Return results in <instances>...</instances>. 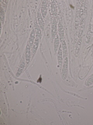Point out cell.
Listing matches in <instances>:
<instances>
[{
	"label": "cell",
	"mask_w": 93,
	"mask_h": 125,
	"mask_svg": "<svg viewBox=\"0 0 93 125\" xmlns=\"http://www.w3.org/2000/svg\"><path fill=\"white\" fill-rule=\"evenodd\" d=\"M1 20H2V23L4 21V11L2 9H1Z\"/></svg>",
	"instance_id": "obj_14"
},
{
	"label": "cell",
	"mask_w": 93,
	"mask_h": 125,
	"mask_svg": "<svg viewBox=\"0 0 93 125\" xmlns=\"http://www.w3.org/2000/svg\"><path fill=\"white\" fill-rule=\"evenodd\" d=\"M58 31H59V37L61 38V42H63L64 40V29H63V26H62V23L61 21L59 22V24H58Z\"/></svg>",
	"instance_id": "obj_4"
},
{
	"label": "cell",
	"mask_w": 93,
	"mask_h": 125,
	"mask_svg": "<svg viewBox=\"0 0 93 125\" xmlns=\"http://www.w3.org/2000/svg\"><path fill=\"white\" fill-rule=\"evenodd\" d=\"M58 45H59V38H58V35L57 34L56 38L54 39V51H55V52L58 49Z\"/></svg>",
	"instance_id": "obj_12"
},
{
	"label": "cell",
	"mask_w": 93,
	"mask_h": 125,
	"mask_svg": "<svg viewBox=\"0 0 93 125\" xmlns=\"http://www.w3.org/2000/svg\"><path fill=\"white\" fill-rule=\"evenodd\" d=\"M46 3L47 2H42V7H41V13H42V16L43 17L45 18L46 15Z\"/></svg>",
	"instance_id": "obj_8"
},
{
	"label": "cell",
	"mask_w": 93,
	"mask_h": 125,
	"mask_svg": "<svg viewBox=\"0 0 93 125\" xmlns=\"http://www.w3.org/2000/svg\"><path fill=\"white\" fill-rule=\"evenodd\" d=\"M68 57H65L64 58V64L63 66H62V70H61V77H62V79H66L67 77V74H68Z\"/></svg>",
	"instance_id": "obj_1"
},
{
	"label": "cell",
	"mask_w": 93,
	"mask_h": 125,
	"mask_svg": "<svg viewBox=\"0 0 93 125\" xmlns=\"http://www.w3.org/2000/svg\"><path fill=\"white\" fill-rule=\"evenodd\" d=\"M88 82H86V84H85L86 85H89V84H91L92 83V82H93V74L92 75L91 77H89V79L88 80Z\"/></svg>",
	"instance_id": "obj_13"
},
{
	"label": "cell",
	"mask_w": 93,
	"mask_h": 125,
	"mask_svg": "<svg viewBox=\"0 0 93 125\" xmlns=\"http://www.w3.org/2000/svg\"><path fill=\"white\" fill-rule=\"evenodd\" d=\"M35 38H36V36H35V31L33 30L32 31V33L30 34V39H29V42H28V44L32 47L33 43H34V41H35Z\"/></svg>",
	"instance_id": "obj_10"
},
{
	"label": "cell",
	"mask_w": 93,
	"mask_h": 125,
	"mask_svg": "<svg viewBox=\"0 0 93 125\" xmlns=\"http://www.w3.org/2000/svg\"><path fill=\"white\" fill-rule=\"evenodd\" d=\"M30 47L31 46L29 44H27L26 48L25 58H26V66H28L29 62L30 61V59H31V48H30Z\"/></svg>",
	"instance_id": "obj_2"
},
{
	"label": "cell",
	"mask_w": 93,
	"mask_h": 125,
	"mask_svg": "<svg viewBox=\"0 0 93 125\" xmlns=\"http://www.w3.org/2000/svg\"><path fill=\"white\" fill-rule=\"evenodd\" d=\"M62 55H63V51H62V46H60L57 50V60H58V66H61L62 63Z\"/></svg>",
	"instance_id": "obj_6"
},
{
	"label": "cell",
	"mask_w": 93,
	"mask_h": 125,
	"mask_svg": "<svg viewBox=\"0 0 93 125\" xmlns=\"http://www.w3.org/2000/svg\"><path fill=\"white\" fill-rule=\"evenodd\" d=\"M39 40H40V38L36 37V38H35V41H34V43L33 45V55L35 54V52H36V51L37 50V48H38V45H39Z\"/></svg>",
	"instance_id": "obj_9"
},
{
	"label": "cell",
	"mask_w": 93,
	"mask_h": 125,
	"mask_svg": "<svg viewBox=\"0 0 93 125\" xmlns=\"http://www.w3.org/2000/svg\"><path fill=\"white\" fill-rule=\"evenodd\" d=\"M51 31H52V37L54 39H55V38L57 36V21H56V19H54V21H53Z\"/></svg>",
	"instance_id": "obj_5"
},
{
	"label": "cell",
	"mask_w": 93,
	"mask_h": 125,
	"mask_svg": "<svg viewBox=\"0 0 93 125\" xmlns=\"http://www.w3.org/2000/svg\"><path fill=\"white\" fill-rule=\"evenodd\" d=\"M24 68H25V62H24V58H23L22 60H21L20 64H19V68H18V71L16 73V75L17 76L20 75L21 73L23 72V69H24Z\"/></svg>",
	"instance_id": "obj_7"
},
{
	"label": "cell",
	"mask_w": 93,
	"mask_h": 125,
	"mask_svg": "<svg viewBox=\"0 0 93 125\" xmlns=\"http://www.w3.org/2000/svg\"><path fill=\"white\" fill-rule=\"evenodd\" d=\"M62 50H63V54H64V58L67 57V55H68V52H67V45H66V43L64 41L62 42Z\"/></svg>",
	"instance_id": "obj_11"
},
{
	"label": "cell",
	"mask_w": 93,
	"mask_h": 125,
	"mask_svg": "<svg viewBox=\"0 0 93 125\" xmlns=\"http://www.w3.org/2000/svg\"><path fill=\"white\" fill-rule=\"evenodd\" d=\"M37 20H38V22H39V25L40 26V28L41 29H44V17H43V16L40 13V11L37 12Z\"/></svg>",
	"instance_id": "obj_3"
}]
</instances>
